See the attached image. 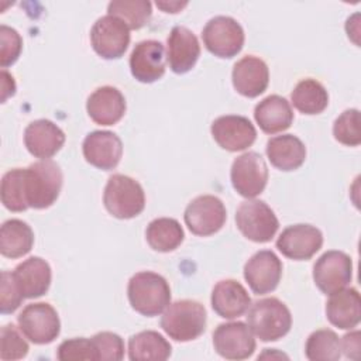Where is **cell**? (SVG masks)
I'll use <instances>...</instances> for the list:
<instances>
[{"instance_id": "1", "label": "cell", "mask_w": 361, "mask_h": 361, "mask_svg": "<svg viewBox=\"0 0 361 361\" xmlns=\"http://www.w3.org/2000/svg\"><path fill=\"white\" fill-rule=\"evenodd\" d=\"M127 296L135 312L152 317L161 314L171 303V288L162 275L152 271H141L130 278Z\"/></svg>"}, {"instance_id": "2", "label": "cell", "mask_w": 361, "mask_h": 361, "mask_svg": "<svg viewBox=\"0 0 361 361\" xmlns=\"http://www.w3.org/2000/svg\"><path fill=\"white\" fill-rule=\"evenodd\" d=\"M247 324L261 341H276L286 336L292 327V314L278 298H264L250 305Z\"/></svg>"}, {"instance_id": "3", "label": "cell", "mask_w": 361, "mask_h": 361, "mask_svg": "<svg viewBox=\"0 0 361 361\" xmlns=\"http://www.w3.org/2000/svg\"><path fill=\"white\" fill-rule=\"evenodd\" d=\"M207 313L200 302L182 299L169 303L161 316L162 330L175 341L186 343L197 338L206 330Z\"/></svg>"}, {"instance_id": "4", "label": "cell", "mask_w": 361, "mask_h": 361, "mask_svg": "<svg viewBox=\"0 0 361 361\" xmlns=\"http://www.w3.org/2000/svg\"><path fill=\"white\" fill-rule=\"evenodd\" d=\"M63 175L56 162L41 159L25 168V196L32 209H47L59 196Z\"/></svg>"}, {"instance_id": "5", "label": "cell", "mask_w": 361, "mask_h": 361, "mask_svg": "<svg viewBox=\"0 0 361 361\" xmlns=\"http://www.w3.org/2000/svg\"><path fill=\"white\" fill-rule=\"evenodd\" d=\"M106 210L117 219H133L145 207V193L142 186L133 178L114 173L107 179L103 192Z\"/></svg>"}, {"instance_id": "6", "label": "cell", "mask_w": 361, "mask_h": 361, "mask_svg": "<svg viewBox=\"0 0 361 361\" xmlns=\"http://www.w3.org/2000/svg\"><path fill=\"white\" fill-rule=\"evenodd\" d=\"M235 224L241 234L254 243H268L279 228L274 210L258 199L241 202L235 212Z\"/></svg>"}, {"instance_id": "7", "label": "cell", "mask_w": 361, "mask_h": 361, "mask_svg": "<svg viewBox=\"0 0 361 361\" xmlns=\"http://www.w3.org/2000/svg\"><path fill=\"white\" fill-rule=\"evenodd\" d=\"M202 38L207 51L214 56L233 58L243 49L245 37L237 20L228 16H216L203 27Z\"/></svg>"}, {"instance_id": "8", "label": "cell", "mask_w": 361, "mask_h": 361, "mask_svg": "<svg viewBox=\"0 0 361 361\" xmlns=\"http://www.w3.org/2000/svg\"><path fill=\"white\" fill-rule=\"evenodd\" d=\"M21 333L34 344H49L61 331L56 310L47 302L27 305L17 317Z\"/></svg>"}, {"instance_id": "9", "label": "cell", "mask_w": 361, "mask_h": 361, "mask_svg": "<svg viewBox=\"0 0 361 361\" xmlns=\"http://www.w3.org/2000/svg\"><path fill=\"white\" fill-rule=\"evenodd\" d=\"M94 52L104 59H118L130 44V28L118 17L106 14L99 17L90 30Z\"/></svg>"}, {"instance_id": "10", "label": "cell", "mask_w": 361, "mask_h": 361, "mask_svg": "<svg viewBox=\"0 0 361 361\" xmlns=\"http://www.w3.org/2000/svg\"><path fill=\"white\" fill-rule=\"evenodd\" d=\"M230 179L238 195L247 199L261 195L268 182V168L262 155L248 151L237 157L231 165Z\"/></svg>"}, {"instance_id": "11", "label": "cell", "mask_w": 361, "mask_h": 361, "mask_svg": "<svg viewBox=\"0 0 361 361\" xmlns=\"http://www.w3.org/2000/svg\"><path fill=\"white\" fill-rule=\"evenodd\" d=\"M183 219L190 233L206 237L217 233L224 226L227 212L217 196L200 195L189 202Z\"/></svg>"}, {"instance_id": "12", "label": "cell", "mask_w": 361, "mask_h": 361, "mask_svg": "<svg viewBox=\"0 0 361 361\" xmlns=\"http://www.w3.org/2000/svg\"><path fill=\"white\" fill-rule=\"evenodd\" d=\"M353 278V261L343 251L323 252L313 265V281L326 295L344 289Z\"/></svg>"}, {"instance_id": "13", "label": "cell", "mask_w": 361, "mask_h": 361, "mask_svg": "<svg viewBox=\"0 0 361 361\" xmlns=\"http://www.w3.org/2000/svg\"><path fill=\"white\" fill-rule=\"evenodd\" d=\"M216 353L226 360H245L255 351V338L243 322L221 323L213 331Z\"/></svg>"}, {"instance_id": "14", "label": "cell", "mask_w": 361, "mask_h": 361, "mask_svg": "<svg viewBox=\"0 0 361 361\" xmlns=\"http://www.w3.org/2000/svg\"><path fill=\"white\" fill-rule=\"evenodd\" d=\"M214 141L230 152L243 151L251 147L257 138L254 124L244 116L227 114L217 117L210 127Z\"/></svg>"}, {"instance_id": "15", "label": "cell", "mask_w": 361, "mask_h": 361, "mask_svg": "<svg viewBox=\"0 0 361 361\" xmlns=\"http://www.w3.org/2000/svg\"><path fill=\"white\" fill-rule=\"evenodd\" d=\"M323 245L322 231L312 224H293L286 227L276 240V248L295 261L312 258Z\"/></svg>"}, {"instance_id": "16", "label": "cell", "mask_w": 361, "mask_h": 361, "mask_svg": "<svg viewBox=\"0 0 361 361\" xmlns=\"http://www.w3.org/2000/svg\"><path fill=\"white\" fill-rule=\"evenodd\" d=\"M282 276V262L271 250L257 251L244 265V279L255 295L272 292Z\"/></svg>"}, {"instance_id": "17", "label": "cell", "mask_w": 361, "mask_h": 361, "mask_svg": "<svg viewBox=\"0 0 361 361\" xmlns=\"http://www.w3.org/2000/svg\"><path fill=\"white\" fill-rule=\"evenodd\" d=\"M82 151L86 162L99 169L110 171L114 169L121 159L123 142L113 131L96 130L85 137Z\"/></svg>"}, {"instance_id": "18", "label": "cell", "mask_w": 361, "mask_h": 361, "mask_svg": "<svg viewBox=\"0 0 361 361\" xmlns=\"http://www.w3.org/2000/svg\"><path fill=\"white\" fill-rule=\"evenodd\" d=\"M131 75L142 83H152L165 73V48L157 39H144L135 44L130 55Z\"/></svg>"}, {"instance_id": "19", "label": "cell", "mask_w": 361, "mask_h": 361, "mask_svg": "<svg viewBox=\"0 0 361 361\" xmlns=\"http://www.w3.org/2000/svg\"><path fill=\"white\" fill-rule=\"evenodd\" d=\"M200 56L197 37L186 27L176 25L166 39V61L172 72L182 75L189 72Z\"/></svg>"}, {"instance_id": "20", "label": "cell", "mask_w": 361, "mask_h": 361, "mask_svg": "<svg viewBox=\"0 0 361 361\" xmlns=\"http://www.w3.org/2000/svg\"><path fill=\"white\" fill-rule=\"evenodd\" d=\"M65 142V133L47 118L31 121L24 130V144L31 155L41 159L54 157Z\"/></svg>"}, {"instance_id": "21", "label": "cell", "mask_w": 361, "mask_h": 361, "mask_svg": "<svg viewBox=\"0 0 361 361\" xmlns=\"http://www.w3.org/2000/svg\"><path fill=\"white\" fill-rule=\"evenodd\" d=\"M11 276L21 295L25 299H34L48 292L52 272L44 258L30 257L11 271Z\"/></svg>"}, {"instance_id": "22", "label": "cell", "mask_w": 361, "mask_h": 361, "mask_svg": "<svg viewBox=\"0 0 361 361\" xmlns=\"http://www.w3.org/2000/svg\"><path fill=\"white\" fill-rule=\"evenodd\" d=\"M231 80L234 89L240 94L245 97H257L268 87L269 71L261 58L247 55L234 63Z\"/></svg>"}, {"instance_id": "23", "label": "cell", "mask_w": 361, "mask_h": 361, "mask_svg": "<svg viewBox=\"0 0 361 361\" xmlns=\"http://www.w3.org/2000/svg\"><path fill=\"white\" fill-rule=\"evenodd\" d=\"M127 104L123 93L114 86L97 87L86 102L89 117L100 126H113L126 113Z\"/></svg>"}, {"instance_id": "24", "label": "cell", "mask_w": 361, "mask_h": 361, "mask_svg": "<svg viewBox=\"0 0 361 361\" xmlns=\"http://www.w3.org/2000/svg\"><path fill=\"white\" fill-rule=\"evenodd\" d=\"M210 300L213 310L223 319L240 317L251 305L247 289L235 279L219 281L212 290Z\"/></svg>"}, {"instance_id": "25", "label": "cell", "mask_w": 361, "mask_h": 361, "mask_svg": "<svg viewBox=\"0 0 361 361\" xmlns=\"http://www.w3.org/2000/svg\"><path fill=\"white\" fill-rule=\"evenodd\" d=\"M327 320L343 330H351L361 320V298L355 288H344L330 295L326 302Z\"/></svg>"}, {"instance_id": "26", "label": "cell", "mask_w": 361, "mask_h": 361, "mask_svg": "<svg viewBox=\"0 0 361 361\" xmlns=\"http://www.w3.org/2000/svg\"><path fill=\"white\" fill-rule=\"evenodd\" d=\"M254 118L264 133L276 134L290 127L293 121V110L285 97L269 94L257 103Z\"/></svg>"}, {"instance_id": "27", "label": "cell", "mask_w": 361, "mask_h": 361, "mask_svg": "<svg viewBox=\"0 0 361 361\" xmlns=\"http://www.w3.org/2000/svg\"><path fill=\"white\" fill-rule=\"evenodd\" d=\"M269 162L281 171H295L306 159V147L293 134L275 135L268 140L265 147Z\"/></svg>"}, {"instance_id": "28", "label": "cell", "mask_w": 361, "mask_h": 361, "mask_svg": "<svg viewBox=\"0 0 361 361\" xmlns=\"http://www.w3.org/2000/svg\"><path fill=\"white\" fill-rule=\"evenodd\" d=\"M34 245L32 228L20 219H10L1 224L0 252L7 258H20Z\"/></svg>"}, {"instance_id": "29", "label": "cell", "mask_w": 361, "mask_h": 361, "mask_svg": "<svg viewBox=\"0 0 361 361\" xmlns=\"http://www.w3.org/2000/svg\"><path fill=\"white\" fill-rule=\"evenodd\" d=\"M171 353L169 341L154 330L140 331L128 340V358L131 361H164L171 357Z\"/></svg>"}, {"instance_id": "30", "label": "cell", "mask_w": 361, "mask_h": 361, "mask_svg": "<svg viewBox=\"0 0 361 361\" xmlns=\"http://www.w3.org/2000/svg\"><path fill=\"white\" fill-rule=\"evenodd\" d=\"M145 238L152 250L169 252L182 244L185 233L178 220L172 217H158L147 226Z\"/></svg>"}, {"instance_id": "31", "label": "cell", "mask_w": 361, "mask_h": 361, "mask_svg": "<svg viewBox=\"0 0 361 361\" xmlns=\"http://www.w3.org/2000/svg\"><path fill=\"white\" fill-rule=\"evenodd\" d=\"M292 104L303 114H319L329 104V93L326 87L316 79L306 78L298 82L290 93Z\"/></svg>"}, {"instance_id": "32", "label": "cell", "mask_w": 361, "mask_h": 361, "mask_svg": "<svg viewBox=\"0 0 361 361\" xmlns=\"http://www.w3.org/2000/svg\"><path fill=\"white\" fill-rule=\"evenodd\" d=\"M0 196L3 206L11 212H24L30 207L25 196V168H14L3 175Z\"/></svg>"}, {"instance_id": "33", "label": "cell", "mask_w": 361, "mask_h": 361, "mask_svg": "<svg viewBox=\"0 0 361 361\" xmlns=\"http://www.w3.org/2000/svg\"><path fill=\"white\" fill-rule=\"evenodd\" d=\"M305 354L310 361H337L341 357L340 338L330 329L316 330L306 340Z\"/></svg>"}, {"instance_id": "34", "label": "cell", "mask_w": 361, "mask_h": 361, "mask_svg": "<svg viewBox=\"0 0 361 361\" xmlns=\"http://www.w3.org/2000/svg\"><path fill=\"white\" fill-rule=\"evenodd\" d=\"M107 11V14L123 20L130 30H140L149 21L152 6L148 0H113L109 3Z\"/></svg>"}, {"instance_id": "35", "label": "cell", "mask_w": 361, "mask_h": 361, "mask_svg": "<svg viewBox=\"0 0 361 361\" xmlns=\"http://www.w3.org/2000/svg\"><path fill=\"white\" fill-rule=\"evenodd\" d=\"M334 138L348 147H357L361 142L360 131V111L357 109L344 110L333 124Z\"/></svg>"}, {"instance_id": "36", "label": "cell", "mask_w": 361, "mask_h": 361, "mask_svg": "<svg viewBox=\"0 0 361 361\" xmlns=\"http://www.w3.org/2000/svg\"><path fill=\"white\" fill-rule=\"evenodd\" d=\"M18 329L14 324H6L0 330V358L3 361L21 360L28 354V343Z\"/></svg>"}, {"instance_id": "37", "label": "cell", "mask_w": 361, "mask_h": 361, "mask_svg": "<svg viewBox=\"0 0 361 361\" xmlns=\"http://www.w3.org/2000/svg\"><path fill=\"white\" fill-rule=\"evenodd\" d=\"M97 361H120L124 357L123 338L111 331H100L92 337Z\"/></svg>"}, {"instance_id": "38", "label": "cell", "mask_w": 361, "mask_h": 361, "mask_svg": "<svg viewBox=\"0 0 361 361\" xmlns=\"http://www.w3.org/2000/svg\"><path fill=\"white\" fill-rule=\"evenodd\" d=\"M56 357L61 361H79V360L97 361V355H96L92 338H86V337H75V338L62 341L56 350Z\"/></svg>"}, {"instance_id": "39", "label": "cell", "mask_w": 361, "mask_h": 361, "mask_svg": "<svg viewBox=\"0 0 361 361\" xmlns=\"http://www.w3.org/2000/svg\"><path fill=\"white\" fill-rule=\"evenodd\" d=\"M23 49V38L17 30L1 24L0 25V65L7 68L13 65Z\"/></svg>"}, {"instance_id": "40", "label": "cell", "mask_w": 361, "mask_h": 361, "mask_svg": "<svg viewBox=\"0 0 361 361\" xmlns=\"http://www.w3.org/2000/svg\"><path fill=\"white\" fill-rule=\"evenodd\" d=\"M25 298L18 290L11 272H1V285H0V310L3 314L16 312Z\"/></svg>"}, {"instance_id": "41", "label": "cell", "mask_w": 361, "mask_h": 361, "mask_svg": "<svg viewBox=\"0 0 361 361\" xmlns=\"http://www.w3.org/2000/svg\"><path fill=\"white\" fill-rule=\"evenodd\" d=\"M360 331L354 330L347 334H344L340 340L341 351L347 358L351 360H358L360 358V347H361V338H360Z\"/></svg>"}, {"instance_id": "42", "label": "cell", "mask_w": 361, "mask_h": 361, "mask_svg": "<svg viewBox=\"0 0 361 361\" xmlns=\"http://www.w3.org/2000/svg\"><path fill=\"white\" fill-rule=\"evenodd\" d=\"M157 7H159L165 13H179L183 7L188 6V1H178V0H157Z\"/></svg>"}]
</instances>
